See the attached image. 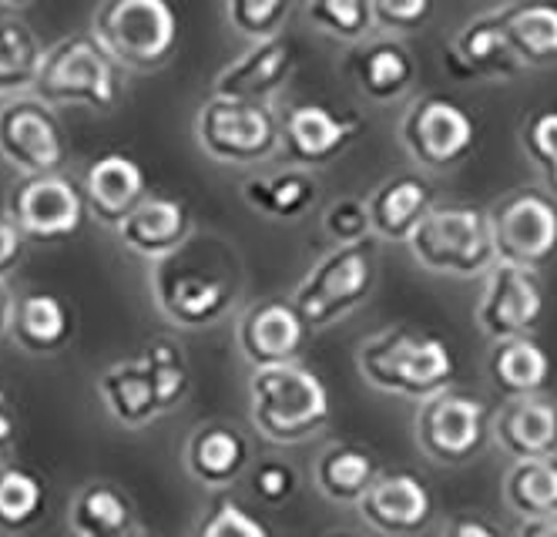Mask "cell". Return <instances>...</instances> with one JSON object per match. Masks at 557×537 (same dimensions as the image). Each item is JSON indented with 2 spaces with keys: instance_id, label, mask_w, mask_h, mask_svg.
Returning a JSON list of instances; mask_svg holds the SVG:
<instances>
[{
  "instance_id": "cell-1",
  "label": "cell",
  "mask_w": 557,
  "mask_h": 537,
  "mask_svg": "<svg viewBox=\"0 0 557 537\" xmlns=\"http://www.w3.org/2000/svg\"><path fill=\"white\" fill-rule=\"evenodd\" d=\"M151 300L172 326L209 329L219 326L243 296V263L219 235L188 239L162 263H151Z\"/></svg>"
},
{
  "instance_id": "cell-2",
  "label": "cell",
  "mask_w": 557,
  "mask_h": 537,
  "mask_svg": "<svg viewBox=\"0 0 557 537\" xmlns=\"http://www.w3.org/2000/svg\"><path fill=\"white\" fill-rule=\"evenodd\" d=\"M356 369L373 390L423 403L450 390L457 377V356L447 340L400 322L376 329L373 337L360 343Z\"/></svg>"
},
{
  "instance_id": "cell-3",
  "label": "cell",
  "mask_w": 557,
  "mask_h": 537,
  "mask_svg": "<svg viewBox=\"0 0 557 537\" xmlns=\"http://www.w3.org/2000/svg\"><path fill=\"white\" fill-rule=\"evenodd\" d=\"M333 396L320 374L289 363L252 369L249 377V420L252 430L275 447H296L326 430Z\"/></svg>"
},
{
  "instance_id": "cell-4",
  "label": "cell",
  "mask_w": 557,
  "mask_h": 537,
  "mask_svg": "<svg viewBox=\"0 0 557 537\" xmlns=\"http://www.w3.org/2000/svg\"><path fill=\"white\" fill-rule=\"evenodd\" d=\"M407 249L413 263L433 276L473 279L497 266L491 216L476 205H433Z\"/></svg>"
},
{
  "instance_id": "cell-5",
  "label": "cell",
  "mask_w": 557,
  "mask_h": 537,
  "mask_svg": "<svg viewBox=\"0 0 557 537\" xmlns=\"http://www.w3.org/2000/svg\"><path fill=\"white\" fill-rule=\"evenodd\" d=\"M95 40L114 64L154 71L178 45V14L172 0H101L95 11Z\"/></svg>"
},
{
  "instance_id": "cell-6",
  "label": "cell",
  "mask_w": 557,
  "mask_h": 537,
  "mask_svg": "<svg viewBox=\"0 0 557 537\" xmlns=\"http://www.w3.org/2000/svg\"><path fill=\"white\" fill-rule=\"evenodd\" d=\"M34 95L45 105H85L95 111H111L122 98L117 71L95 34H71L45 48L41 71H37Z\"/></svg>"
},
{
  "instance_id": "cell-7",
  "label": "cell",
  "mask_w": 557,
  "mask_h": 537,
  "mask_svg": "<svg viewBox=\"0 0 557 537\" xmlns=\"http://www.w3.org/2000/svg\"><path fill=\"white\" fill-rule=\"evenodd\" d=\"M376 285V253L370 242L336 245L315 263L293 293V306L312 329H326L349 316Z\"/></svg>"
},
{
  "instance_id": "cell-8",
  "label": "cell",
  "mask_w": 557,
  "mask_h": 537,
  "mask_svg": "<svg viewBox=\"0 0 557 537\" xmlns=\"http://www.w3.org/2000/svg\"><path fill=\"white\" fill-rule=\"evenodd\" d=\"M413 434H417L420 450L433 464L463 467L494 437V417H491V406L481 396L460 393L450 387L420 403Z\"/></svg>"
},
{
  "instance_id": "cell-9",
  "label": "cell",
  "mask_w": 557,
  "mask_h": 537,
  "mask_svg": "<svg viewBox=\"0 0 557 537\" xmlns=\"http://www.w3.org/2000/svg\"><path fill=\"white\" fill-rule=\"evenodd\" d=\"M487 216L497 263L537 272L557 256V202L550 195L517 188L504 195Z\"/></svg>"
},
{
  "instance_id": "cell-10",
  "label": "cell",
  "mask_w": 557,
  "mask_h": 537,
  "mask_svg": "<svg viewBox=\"0 0 557 537\" xmlns=\"http://www.w3.org/2000/svg\"><path fill=\"white\" fill-rule=\"evenodd\" d=\"M195 135L202 151L222 164H256L278 148V121L269 105L212 95L198 108Z\"/></svg>"
},
{
  "instance_id": "cell-11",
  "label": "cell",
  "mask_w": 557,
  "mask_h": 537,
  "mask_svg": "<svg viewBox=\"0 0 557 537\" xmlns=\"http://www.w3.org/2000/svg\"><path fill=\"white\" fill-rule=\"evenodd\" d=\"M400 138L420 169L450 172L473 151L476 125L457 101L444 95H426L413 101V108L404 114Z\"/></svg>"
},
{
  "instance_id": "cell-12",
  "label": "cell",
  "mask_w": 557,
  "mask_h": 537,
  "mask_svg": "<svg viewBox=\"0 0 557 537\" xmlns=\"http://www.w3.org/2000/svg\"><path fill=\"white\" fill-rule=\"evenodd\" d=\"M85 192L61 172L21 175L8 192V219L34 242H64L85 222Z\"/></svg>"
},
{
  "instance_id": "cell-13",
  "label": "cell",
  "mask_w": 557,
  "mask_h": 537,
  "mask_svg": "<svg viewBox=\"0 0 557 537\" xmlns=\"http://www.w3.org/2000/svg\"><path fill=\"white\" fill-rule=\"evenodd\" d=\"M544 309L547 296L541 276L534 269L497 263L484 279V293L473 319L491 343H504L517 337H531L544 319Z\"/></svg>"
},
{
  "instance_id": "cell-14",
  "label": "cell",
  "mask_w": 557,
  "mask_h": 537,
  "mask_svg": "<svg viewBox=\"0 0 557 537\" xmlns=\"http://www.w3.org/2000/svg\"><path fill=\"white\" fill-rule=\"evenodd\" d=\"M0 155L21 175L61 172L67 145L51 105L41 98H17L0 108Z\"/></svg>"
},
{
  "instance_id": "cell-15",
  "label": "cell",
  "mask_w": 557,
  "mask_h": 537,
  "mask_svg": "<svg viewBox=\"0 0 557 537\" xmlns=\"http://www.w3.org/2000/svg\"><path fill=\"white\" fill-rule=\"evenodd\" d=\"M312 329L293 306V300H259L235 322V343L252 369H272L299 363Z\"/></svg>"
},
{
  "instance_id": "cell-16",
  "label": "cell",
  "mask_w": 557,
  "mask_h": 537,
  "mask_svg": "<svg viewBox=\"0 0 557 537\" xmlns=\"http://www.w3.org/2000/svg\"><path fill=\"white\" fill-rule=\"evenodd\" d=\"M360 118L336 114L326 105H296L278 118V148L293 169H323L360 135Z\"/></svg>"
},
{
  "instance_id": "cell-17",
  "label": "cell",
  "mask_w": 557,
  "mask_h": 537,
  "mask_svg": "<svg viewBox=\"0 0 557 537\" xmlns=\"http://www.w3.org/2000/svg\"><path fill=\"white\" fill-rule=\"evenodd\" d=\"M363 521L386 537H413L430 527L436 514L433 490L410 471L380 474V480L367 490V498L356 504Z\"/></svg>"
},
{
  "instance_id": "cell-18",
  "label": "cell",
  "mask_w": 557,
  "mask_h": 537,
  "mask_svg": "<svg viewBox=\"0 0 557 537\" xmlns=\"http://www.w3.org/2000/svg\"><path fill=\"white\" fill-rule=\"evenodd\" d=\"M293 61H296V48L286 34L259 40V45H252L243 58L219 71L212 95L232 98V101H249V105H265L278 88L286 85Z\"/></svg>"
},
{
  "instance_id": "cell-19",
  "label": "cell",
  "mask_w": 557,
  "mask_h": 537,
  "mask_svg": "<svg viewBox=\"0 0 557 537\" xmlns=\"http://www.w3.org/2000/svg\"><path fill=\"white\" fill-rule=\"evenodd\" d=\"M82 192H85L88 212L98 222L117 229L148 198V179L132 155L108 151L88 164Z\"/></svg>"
},
{
  "instance_id": "cell-20",
  "label": "cell",
  "mask_w": 557,
  "mask_h": 537,
  "mask_svg": "<svg viewBox=\"0 0 557 537\" xmlns=\"http://www.w3.org/2000/svg\"><path fill=\"white\" fill-rule=\"evenodd\" d=\"M191 232H195L191 209L182 198H172V195H148L138 209L117 225L125 249L148 263H162L175 256L191 239Z\"/></svg>"
},
{
  "instance_id": "cell-21",
  "label": "cell",
  "mask_w": 557,
  "mask_h": 537,
  "mask_svg": "<svg viewBox=\"0 0 557 537\" xmlns=\"http://www.w3.org/2000/svg\"><path fill=\"white\" fill-rule=\"evenodd\" d=\"M494 440L517 461L557 457V403L547 396H517L494 413Z\"/></svg>"
},
{
  "instance_id": "cell-22",
  "label": "cell",
  "mask_w": 557,
  "mask_h": 537,
  "mask_svg": "<svg viewBox=\"0 0 557 537\" xmlns=\"http://www.w3.org/2000/svg\"><path fill=\"white\" fill-rule=\"evenodd\" d=\"M252 464V447L243 430L228 424H198L185 443V467L188 474L209 487L228 490Z\"/></svg>"
},
{
  "instance_id": "cell-23",
  "label": "cell",
  "mask_w": 557,
  "mask_h": 537,
  "mask_svg": "<svg viewBox=\"0 0 557 537\" xmlns=\"http://www.w3.org/2000/svg\"><path fill=\"white\" fill-rule=\"evenodd\" d=\"M98 396H101L104 410L111 413V420L128 427V430L148 427L151 420L165 417V410L154 393V380L148 374V363L141 359V353L135 359L111 363L98 377Z\"/></svg>"
},
{
  "instance_id": "cell-24",
  "label": "cell",
  "mask_w": 557,
  "mask_h": 537,
  "mask_svg": "<svg viewBox=\"0 0 557 537\" xmlns=\"http://www.w3.org/2000/svg\"><path fill=\"white\" fill-rule=\"evenodd\" d=\"M373 232L386 242H410L423 216L433 209V188L420 175H393L367 198Z\"/></svg>"
},
{
  "instance_id": "cell-25",
  "label": "cell",
  "mask_w": 557,
  "mask_h": 537,
  "mask_svg": "<svg viewBox=\"0 0 557 537\" xmlns=\"http://www.w3.org/2000/svg\"><path fill=\"white\" fill-rule=\"evenodd\" d=\"M521 68L504 30V11L470 21L454 40L450 71L460 77H510Z\"/></svg>"
},
{
  "instance_id": "cell-26",
  "label": "cell",
  "mask_w": 557,
  "mask_h": 537,
  "mask_svg": "<svg viewBox=\"0 0 557 537\" xmlns=\"http://www.w3.org/2000/svg\"><path fill=\"white\" fill-rule=\"evenodd\" d=\"M11 337L27 356H54L74 337V316L54 293H27L14 306Z\"/></svg>"
},
{
  "instance_id": "cell-27",
  "label": "cell",
  "mask_w": 557,
  "mask_h": 537,
  "mask_svg": "<svg viewBox=\"0 0 557 537\" xmlns=\"http://www.w3.org/2000/svg\"><path fill=\"white\" fill-rule=\"evenodd\" d=\"M380 480L376 453L360 443H333L312 467V484L333 504H360Z\"/></svg>"
},
{
  "instance_id": "cell-28",
  "label": "cell",
  "mask_w": 557,
  "mask_h": 537,
  "mask_svg": "<svg viewBox=\"0 0 557 537\" xmlns=\"http://www.w3.org/2000/svg\"><path fill=\"white\" fill-rule=\"evenodd\" d=\"M67 524L77 537H122L138 521L132 498L114 484L91 480L71 498Z\"/></svg>"
},
{
  "instance_id": "cell-29",
  "label": "cell",
  "mask_w": 557,
  "mask_h": 537,
  "mask_svg": "<svg viewBox=\"0 0 557 537\" xmlns=\"http://www.w3.org/2000/svg\"><path fill=\"white\" fill-rule=\"evenodd\" d=\"M491 380L507 400L537 396L550 380V356L534 337H517L504 343H491Z\"/></svg>"
},
{
  "instance_id": "cell-30",
  "label": "cell",
  "mask_w": 557,
  "mask_h": 537,
  "mask_svg": "<svg viewBox=\"0 0 557 537\" xmlns=\"http://www.w3.org/2000/svg\"><path fill=\"white\" fill-rule=\"evenodd\" d=\"M243 198L249 209H256L265 219L293 222L302 219L315 198H320V182L306 169H286L275 175H256L243 185Z\"/></svg>"
},
{
  "instance_id": "cell-31",
  "label": "cell",
  "mask_w": 557,
  "mask_h": 537,
  "mask_svg": "<svg viewBox=\"0 0 557 537\" xmlns=\"http://www.w3.org/2000/svg\"><path fill=\"white\" fill-rule=\"evenodd\" d=\"M504 30L521 64L557 61V4H544V0L510 4L504 8Z\"/></svg>"
},
{
  "instance_id": "cell-32",
  "label": "cell",
  "mask_w": 557,
  "mask_h": 537,
  "mask_svg": "<svg viewBox=\"0 0 557 537\" xmlns=\"http://www.w3.org/2000/svg\"><path fill=\"white\" fill-rule=\"evenodd\" d=\"M41 61L45 48L21 17L0 21V108L24 98V91H34Z\"/></svg>"
},
{
  "instance_id": "cell-33",
  "label": "cell",
  "mask_w": 557,
  "mask_h": 537,
  "mask_svg": "<svg viewBox=\"0 0 557 537\" xmlns=\"http://www.w3.org/2000/svg\"><path fill=\"white\" fill-rule=\"evenodd\" d=\"M413 77H417V61L400 40H380V45L367 48L360 61H356L360 91L380 105L404 98L413 85Z\"/></svg>"
},
{
  "instance_id": "cell-34",
  "label": "cell",
  "mask_w": 557,
  "mask_h": 537,
  "mask_svg": "<svg viewBox=\"0 0 557 537\" xmlns=\"http://www.w3.org/2000/svg\"><path fill=\"white\" fill-rule=\"evenodd\" d=\"M504 498L510 511L528 517H554L557 514V457L517 461L504 477Z\"/></svg>"
},
{
  "instance_id": "cell-35",
  "label": "cell",
  "mask_w": 557,
  "mask_h": 537,
  "mask_svg": "<svg viewBox=\"0 0 557 537\" xmlns=\"http://www.w3.org/2000/svg\"><path fill=\"white\" fill-rule=\"evenodd\" d=\"M48 508V487L30 467L8 464L0 471V530L21 534L41 521Z\"/></svg>"
},
{
  "instance_id": "cell-36",
  "label": "cell",
  "mask_w": 557,
  "mask_h": 537,
  "mask_svg": "<svg viewBox=\"0 0 557 537\" xmlns=\"http://www.w3.org/2000/svg\"><path fill=\"white\" fill-rule=\"evenodd\" d=\"M141 359L148 363V374L154 380V393L158 403H162L165 413H172L178 403H185L188 390H191V366L185 350L175 340H151L141 350Z\"/></svg>"
},
{
  "instance_id": "cell-37",
  "label": "cell",
  "mask_w": 557,
  "mask_h": 537,
  "mask_svg": "<svg viewBox=\"0 0 557 537\" xmlns=\"http://www.w3.org/2000/svg\"><path fill=\"white\" fill-rule=\"evenodd\" d=\"M306 14L315 27L339 40H360L376 24L373 0H309Z\"/></svg>"
},
{
  "instance_id": "cell-38",
  "label": "cell",
  "mask_w": 557,
  "mask_h": 537,
  "mask_svg": "<svg viewBox=\"0 0 557 537\" xmlns=\"http://www.w3.org/2000/svg\"><path fill=\"white\" fill-rule=\"evenodd\" d=\"M289 8L293 0H225V17L238 34L259 45L283 34Z\"/></svg>"
},
{
  "instance_id": "cell-39",
  "label": "cell",
  "mask_w": 557,
  "mask_h": 537,
  "mask_svg": "<svg viewBox=\"0 0 557 537\" xmlns=\"http://www.w3.org/2000/svg\"><path fill=\"white\" fill-rule=\"evenodd\" d=\"M521 148L534 161L550 195H557V108H541L524 121Z\"/></svg>"
},
{
  "instance_id": "cell-40",
  "label": "cell",
  "mask_w": 557,
  "mask_h": 537,
  "mask_svg": "<svg viewBox=\"0 0 557 537\" xmlns=\"http://www.w3.org/2000/svg\"><path fill=\"white\" fill-rule=\"evenodd\" d=\"M195 537H272L269 527L252 517L243 504L232 498H219L209 514L198 524Z\"/></svg>"
},
{
  "instance_id": "cell-41",
  "label": "cell",
  "mask_w": 557,
  "mask_h": 537,
  "mask_svg": "<svg viewBox=\"0 0 557 537\" xmlns=\"http://www.w3.org/2000/svg\"><path fill=\"white\" fill-rule=\"evenodd\" d=\"M323 229L333 239V245L370 242L373 222H370L367 198H339V202H333L326 209V216H323Z\"/></svg>"
},
{
  "instance_id": "cell-42",
  "label": "cell",
  "mask_w": 557,
  "mask_h": 537,
  "mask_svg": "<svg viewBox=\"0 0 557 537\" xmlns=\"http://www.w3.org/2000/svg\"><path fill=\"white\" fill-rule=\"evenodd\" d=\"M252 490H256V498L269 508L286 504L296 493V471L286 461H262L252 471Z\"/></svg>"
},
{
  "instance_id": "cell-43",
  "label": "cell",
  "mask_w": 557,
  "mask_h": 537,
  "mask_svg": "<svg viewBox=\"0 0 557 537\" xmlns=\"http://www.w3.org/2000/svg\"><path fill=\"white\" fill-rule=\"evenodd\" d=\"M433 11V0H373V21L386 30H417Z\"/></svg>"
},
{
  "instance_id": "cell-44",
  "label": "cell",
  "mask_w": 557,
  "mask_h": 537,
  "mask_svg": "<svg viewBox=\"0 0 557 537\" xmlns=\"http://www.w3.org/2000/svg\"><path fill=\"white\" fill-rule=\"evenodd\" d=\"M24 259V232L8 219L0 216V279H8Z\"/></svg>"
},
{
  "instance_id": "cell-45",
  "label": "cell",
  "mask_w": 557,
  "mask_h": 537,
  "mask_svg": "<svg viewBox=\"0 0 557 537\" xmlns=\"http://www.w3.org/2000/svg\"><path fill=\"white\" fill-rule=\"evenodd\" d=\"M441 537H504V534L494 521H487L481 514H454L444 524Z\"/></svg>"
},
{
  "instance_id": "cell-46",
  "label": "cell",
  "mask_w": 557,
  "mask_h": 537,
  "mask_svg": "<svg viewBox=\"0 0 557 537\" xmlns=\"http://www.w3.org/2000/svg\"><path fill=\"white\" fill-rule=\"evenodd\" d=\"M14 437H17V417H14V406L11 396L0 387V471L8 464H14Z\"/></svg>"
},
{
  "instance_id": "cell-47",
  "label": "cell",
  "mask_w": 557,
  "mask_h": 537,
  "mask_svg": "<svg viewBox=\"0 0 557 537\" xmlns=\"http://www.w3.org/2000/svg\"><path fill=\"white\" fill-rule=\"evenodd\" d=\"M513 537H557V514L554 517H528L517 524Z\"/></svg>"
},
{
  "instance_id": "cell-48",
  "label": "cell",
  "mask_w": 557,
  "mask_h": 537,
  "mask_svg": "<svg viewBox=\"0 0 557 537\" xmlns=\"http://www.w3.org/2000/svg\"><path fill=\"white\" fill-rule=\"evenodd\" d=\"M14 306H17V300H14V293H11L8 279H0V340H4V337L11 333Z\"/></svg>"
},
{
  "instance_id": "cell-49",
  "label": "cell",
  "mask_w": 557,
  "mask_h": 537,
  "mask_svg": "<svg viewBox=\"0 0 557 537\" xmlns=\"http://www.w3.org/2000/svg\"><path fill=\"white\" fill-rule=\"evenodd\" d=\"M122 537H158V534H151L145 524H135V527H132V530H125Z\"/></svg>"
},
{
  "instance_id": "cell-50",
  "label": "cell",
  "mask_w": 557,
  "mask_h": 537,
  "mask_svg": "<svg viewBox=\"0 0 557 537\" xmlns=\"http://www.w3.org/2000/svg\"><path fill=\"white\" fill-rule=\"evenodd\" d=\"M0 4H8V8H24L27 0H0Z\"/></svg>"
},
{
  "instance_id": "cell-51",
  "label": "cell",
  "mask_w": 557,
  "mask_h": 537,
  "mask_svg": "<svg viewBox=\"0 0 557 537\" xmlns=\"http://www.w3.org/2000/svg\"><path fill=\"white\" fill-rule=\"evenodd\" d=\"M326 537H352V534H326Z\"/></svg>"
}]
</instances>
